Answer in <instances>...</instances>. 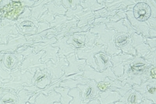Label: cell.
Segmentation results:
<instances>
[{
  "mask_svg": "<svg viewBox=\"0 0 156 104\" xmlns=\"http://www.w3.org/2000/svg\"><path fill=\"white\" fill-rule=\"evenodd\" d=\"M125 85H123L122 82L118 80H112L109 78H106L104 81L99 82L97 83V88L99 92H103L106 91L108 89L112 88H122Z\"/></svg>",
  "mask_w": 156,
  "mask_h": 104,
  "instance_id": "cell-22",
  "label": "cell"
},
{
  "mask_svg": "<svg viewBox=\"0 0 156 104\" xmlns=\"http://www.w3.org/2000/svg\"><path fill=\"white\" fill-rule=\"evenodd\" d=\"M148 77L149 79L156 80V73H155V65H151L148 69Z\"/></svg>",
  "mask_w": 156,
  "mask_h": 104,
  "instance_id": "cell-31",
  "label": "cell"
},
{
  "mask_svg": "<svg viewBox=\"0 0 156 104\" xmlns=\"http://www.w3.org/2000/svg\"><path fill=\"white\" fill-rule=\"evenodd\" d=\"M87 104H99V101H98V99H92V100L87 102Z\"/></svg>",
  "mask_w": 156,
  "mask_h": 104,
  "instance_id": "cell-33",
  "label": "cell"
},
{
  "mask_svg": "<svg viewBox=\"0 0 156 104\" xmlns=\"http://www.w3.org/2000/svg\"><path fill=\"white\" fill-rule=\"evenodd\" d=\"M132 88L140 92L144 99H149L156 103V80L147 79L140 85L132 86Z\"/></svg>",
  "mask_w": 156,
  "mask_h": 104,
  "instance_id": "cell-7",
  "label": "cell"
},
{
  "mask_svg": "<svg viewBox=\"0 0 156 104\" xmlns=\"http://www.w3.org/2000/svg\"><path fill=\"white\" fill-rule=\"evenodd\" d=\"M44 51H41L38 53L32 52L30 55L24 57L21 65L20 66V69L21 72H30L34 74L37 69H46V64L41 63V58L44 56Z\"/></svg>",
  "mask_w": 156,
  "mask_h": 104,
  "instance_id": "cell-3",
  "label": "cell"
},
{
  "mask_svg": "<svg viewBox=\"0 0 156 104\" xmlns=\"http://www.w3.org/2000/svg\"><path fill=\"white\" fill-rule=\"evenodd\" d=\"M144 39H145V41L147 42V44L149 46V48H151V51L155 50V46H156L155 37H152V38L144 37Z\"/></svg>",
  "mask_w": 156,
  "mask_h": 104,
  "instance_id": "cell-30",
  "label": "cell"
},
{
  "mask_svg": "<svg viewBox=\"0 0 156 104\" xmlns=\"http://www.w3.org/2000/svg\"><path fill=\"white\" fill-rule=\"evenodd\" d=\"M90 49L77 50L76 51V55L79 59H84L86 61V64L90 66L96 71H98L97 64L94 60V55L100 51H105V47L103 45H94L93 48H89ZM99 72V71H98Z\"/></svg>",
  "mask_w": 156,
  "mask_h": 104,
  "instance_id": "cell-5",
  "label": "cell"
},
{
  "mask_svg": "<svg viewBox=\"0 0 156 104\" xmlns=\"http://www.w3.org/2000/svg\"><path fill=\"white\" fill-rule=\"evenodd\" d=\"M115 47L120 48L122 54L136 56V50L132 46L131 36L128 33H117L114 40Z\"/></svg>",
  "mask_w": 156,
  "mask_h": 104,
  "instance_id": "cell-6",
  "label": "cell"
},
{
  "mask_svg": "<svg viewBox=\"0 0 156 104\" xmlns=\"http://www.w3.org/2000/svg\"><path fill=\"white\" fill-rule=\"evenodd\" d=\"M54 91L58 92V94H60V102L61 104H69L71 100L73 99V97L70 96L69 95V89L66 88V87H62L58 86L55 88Z\"/></svg>",
  "mask_w": 156,
  "mask_h": 104,
  "instance_id": "cell-26",
  "label": "cell"
},
{
  "mask_svg": "<svg viewBox=\"0 0 156 104\" xmlns=\"http://www.w3.org/2000/svg\"><path fill=\"white\" fill-rule=\"evenodd\" d=\"M53 104H61V103L59 102H54Z\"/></svg>",
  "mask_w": 156,
  "mask_h": 104,
  "instance_id": "cell-37",
  "label": "cell"
},
{
  "mask_svg": "<svg viewBox=\"0 0 156 104\" xmlns=\"http://www.w3.org/2000/svg\"><path fill=\"white\" fill-rule=\"evenodd\" d=\"M0 104H17V95L12 90L5 89L0 99Z\"/></svg>",
  "mask_w": 156,
  "mask_h": 104,
  "instance_id": "cell-25",
  "label": "cell"
},
{
  "mask_svg": "<svg viewBox=\"0 0 156 104\" xmlns=\"http://www.w3.org/2000/svg\"><path fill=\"white\" fill-rule=\"evenodd\" d=\"M151 104H156V103H151Z\"/></svg>",
  "mask_w": 156,
  "mask_h": 104,
  "instance_id": "cell-38",
  "label": "cell"
},
{
  "mask_svg": "<svg viewBox=\"0 0 156 104\" xmlns=\"http://www.w3.org/2000/svg\"><path fill=\"white\" fill-rule=\"evenodd\" d=\"M133 58V55H126V54H119V55H115L112 56V70L113 72L114 75L117 78L122 75L123 74V70H124L125 64L129 60Z\"/></svg>",
  "mask_w": 156,
  "mask_h": 104,
  "instance_id": "cell-13",
  "label": "cell"
},
{
  "mask_svg": "<svg viewBox=\"0 0 156 104\" xmlns=\"http://www.w3.org/2000/svg\"><path fill=\"white\" fill-rule=\"evenodd\" d=\"M131 39L132 46L136 50V53L137 54V56L144 58L151 51V48H149V46L146 43H144V37L142 35L134 33L131 35Z\"/></svg>",
  "mask_w": 156,
  "mask_h": 104,
  "instance_id": "cell-14",
  "label": "cell"
},
{
  "mask_svg": "<svg viewBox=\"0 0 156 104\" xmlns=\"http://www.w3.org/2000/svg\"><path fill=\"white\" fill-rule=\"evenodd\" d=\"M144 99V97L140 92L132 88L126 92L124 96H122L120 101H122L123 104H140Z\"/></svg>",
  "mask_w": 156,
  "mask_h": 104,
  "instance_id": "cell-18",
  "label": "cell"
},
{
  "mask_svg": "<svg viewBox=\"0 0 156 104\" xmlns=\"http://www.w3.org/2000/svg\"><path fill=\"white\" fill-rule=\"evenodd\" d=\"M69 95L73 97V99L71 100L69 104H85L82 100L81 96H80V91L77 87L70 89L69 91Z\"/></svg>",
  "mask_w": 156,
  "mask_h": 104,
  "instance_id": "cell-28",
  "label": "cell"
},
{
  "mask_svg": "<svg viewBox=\"0 0 156 104\" xmlns=\"http://www.w3.org/2000/svg\"><path fill=\"white\" fill-rule=\"evenodd\" d=\"M66 59L69 65L63 68L64 76H69L74 73L80 72L83 65H86V61L84 59H76V55L75 53L66 56Z\"/></svg>",
  "mask_w": 156,
  "mask_h": 104,
  "instance_id": "cell-12",
  "label": "cell"
},
{
  "mask_svg": "<svg viewBox=\"0 0 156 104\" xmlns=\"http://www.w3.org/2000/svg\"><path fill=\"white\" fill-rule=\"evenodd\" d=\"M27 43V40L23 35H19L17 37L9 40L7 44H0V53H12L16 50L18 46H22Z\"/></svg>",
  "mask_w": 156,
  "mask_h": 104,
  "instance_id": "cell-16",
  "label": "cell"
},
{
  "mask_svg": "<svg viewBox=\"0 0 156 104\" xmlns=\"http://www.w3.org/2000/svg\"><path fill=\"white\" fill-rule=\"evenodd\" d=\"M60 97V94H58L55 91H52L48 95H44L40 92L36 97L34 104H53L55 102H59ZM27 104L30 103L27 102Z\"/></svg>",
  "mask_w": 156,
  "mask_h": 104,
  "instance_id": "cell-19",
  "label": "cell"
},
{
  "mask_svg": "<svg viewBox=\"0 0 156 104\" xmlns=\"http://www.w3.org/2000/svg\"><path fill=\"white\" fill-rule=\"evenodd\" d=\"M51 82V77L49 71L47 69H37L32 79L31 84L30 86H24L23 89L33 93H40L43 89L50 86Z\"/></svg>",
  "mask_w": 156,
  "mask_h": 104,
  "instance_id": "cell-2",
  "label": "cell"
},
{
  "mask_svg": "<svg viewBox=\"0 0 156 104\" xmlns=\"http://www.w3.org/2000/svg\"><path fill=\"white\" fill-rule=\"evenodd\" d=\"M151 103H154V102H153L151 100H149V99H144V100H143V102H142L140 104H151Z\"/></svg>",
  "mask_w": 156,
  "mask_h": 104,
  "instance_id": "cell-32",
  "label": "cell"
},
{
  "mask_svg": "<svg viewBox=\"0 0 156 104\" xmlns=\"http://www.w3.org/2000/svg\"><path fill=\"white\" fill-rule=\"evenodd\" d=\"M87 37L85 35H83L81 34H73L71 37H68L67 44L73 45V48H77L78 50L85 49L86 47L87 46Z\"/></svg>",
  "mask_w": 156,
  "mask_h": 104,
  "instance_id": "cell-20",
  "label": "cell"
},
{
  "mask_svg": "<svg viewBox=\"0 0 156 104\" xmlns=\"http://www.w3.org/2000/svg\"><path fill=\"white\" fill-rule=\"evenodd\" d=\"M2 86H3V83H2V81H1V80H0V88H2Z\"/></svg>",
  "mask_w": 156,
  "mask_h": 104,
  "instance_id": "cell-36",
  "label": "cell"
},
{
  "mask_svg": "<svg viewBox=\"0 0 156 104\" xmlns=\"http://www.w3.org/2000/svg\"><path fill=\"white\" fill-rule=\"evenodd\" d=\"M83 72V74L82 77L86 78L87 79L94 80L96 83H98L99 82L104 81L106 78H109L112 80H117V77L114 75L113 72L112 70V68H108L105 71L100 72L98 71L94 70L93 68L89 66L88 65H84L82 68V70Z\"/></svg>",
  "mask_w": 156,
  "mask_h": 104,
  "instance_id": "cell-4",
  "label": "cell"
},
{
  "mask_svg": "<svg viewBox=\"0 0 156 104\" xmlns=\"http://www.w3.org/2000/svg\"><path fill=\"white\" fill-rule=\"evenodd\" d=\"M69 36H66L65 37L59 39L57 43H54L52 44V47L55 48V47H59L60 51L58 52V56H63V55H69L70 53H75V49L72 46H69L67 44V40Z\"/></svg>",
  "mask_w": 156,
  "mask_h": 104,
  "instance_id": "cell-21",
  "label": "cell"
},
{
  "mask_svg": "<svg viewBox=\"0 0 156 104\" xmlns=\"http://www.w3.org/2000/svg\"><path fill=\"white\" fill-rule=\"evenodd\" d=\"M90 79H87L86 78L80 77L77 79H68L64 80L60 82V86H59L62 87H66L69 88V89L73 88H76L78 85H84L89 82Z\"/></svg>",
  "mask_w": 156,
  "mask_h": 104,
  "instance_id": "cell-24",
  "label": "cell"
},
{
  "mask_svg": "<svg viewBox=\"0 0 156 104\" xmlns=\"http://www.w3.org/2000/svg\"><path fill=\"white\" fill-rule=\"evenodd\" d=\"M46 69L49 71L51 77V82H56L63 76L64 72L62 66L67 65V61L64 56H61V59H58V62L52 63L51 60L45 62Z\"/></svg>",
  "mask_w": 156,
  "mask_h": 104,
  "instance_id": "cell-10",
  "label": "cell"
},
{
  "mask_svg": "<svg viewBox=\"0 0 156 104\" xmlns=\"http://www.w3.org/2000/svg\"><path fill=\"white\" fill-rule=\"evenodd\" d=\"M151 12H152V9L151 6L145 2H137L133 6V9L132 10L133 18L140 23L148 20L151 16Z\"/></svg>",
  "mask_w": 156,
  "mask_h": 104,
  "instance_id": "cell-11",
  "label": "cell"
},
{
  "mask_svg": "<svg viewBox=\"0 0 156 104\" xmlns=\"http://www.w3.org/2000/svg\"><path fill=\"white\" fill-rule=\"evenodd\" d=\"M24 57L18 53H4L2 58V66L5 71L11 72L20 68Z\"/></svg>",
  "mask_w": 156,
  "mask_h": 104,
  "instance_id": "cell-9",
  "label": "cell"
},
{
  "mask_svg": "<svg viewBox=\"0 0 156 104\" xmlns=\"http://www.w3.org/2000/svg\"><path fill=\"white\" fill-rule=\"evenodd\" d=\"M121 96L115 91L111 89H107L103 92H100L99 96L98 98L99 104H113L114 102L121 100Z\"/></svg>",
  "mask_w": 156,
  "mask_h": 104,
  "instance_id": "cell-17",
  "label": "cell"
},
{
  "mask_svg": "<svg viewBox=\"0 0 156 104\" xmlns=\"http://www.w3.org/2000/svg\"><path fill=\"white\" fill-rule=\"evenodd\" d=\"M34 93L29 92L28 90L23 89L17 92V104H27L30 97Z\"/></svg>",
  "mask_w": 156,
  "mask_h": 104,
  "instance_id": "cell-27",
  "label": "cell"
},
{
  "mask_svg": "<svg viewBox=\"0 0 156 104\" xmlns=\"http://www.w3.org/2000/svg\"><path fill=\"white\" fill-rule=\"evenodd\" d=\"M34 74L30 72H21L20 68L11 72V80L3 84L2 88L5 89L12 90L17 93L20 90L23 89L25 85L30 86Z\"/></svg>",
  "mask_w": 156,
  "mask_h": 104,
  "instance_id": "cell-1",
  "label": "cell"
},
{
  "mask_svg": "<svg viewBox=\"0 0 156 104\" xmlns=\"http://www.w3.org/2000/svg\"><path fill=\"white\" fill-rule=\"evenodd\" d=\"M16 24L18 26V29L25 34H34L36 32V27H34V23L27 17H24L23 19H20V21L18 22Z\"/></svg>",
  "mask_w": 156,
  "mask_h": 104,
  "instance_id": "cell-23",
  "label": "cell"
},
{
  "mask_svg": "<svg viewBox=\"0 0 156 104\" xmlns=\"http://www.w3.org/2000/svg\"><path fill=\"white\" fill-rule=\"evenodd\" d=\"M113 104H123V102H122V101H118V102H114Z\"/></svg>",
  "mask_w": 156,
  "mask_h": 104,
  "instance_id": "cell-35",
  "label": "cell"
},
{
  "mask_svg": "<svg viewBox=\"0 0 156 104\" xmlns=\"http://www.w3.org/2000/svg\"><path fill=\"white\" fill-rule=\"evenodd\" d=\"M94 60L97 64L98 71L102 72L108 68L112 67V56L105 52V51H100L94 55Z\"/></svg>",
  "mask_w": 156,
  "mask_h": 104,
  "instance_id": "cell-15",
  "label": "cell"
},
{
  "mask_svg": "<svg viewBox=\"0 0 156 104\" xmlns=\"http://www.w3.org/2000/svg\"><path fill=\"white\" fill-rule=\"evenodd\" d=\"M5 89L3 88H0V99H1V98H2V95H3L4 92H5Z\"/></svg>",
  "mask_w": 156,
  "mask_h": 104,
  "instance_id": "cell-34",
  "label": "cell"
},
{
  "mask_svg": "<svg viewBox=\"0 0 156 104\" xmlns=\"http://www.w3.org/2000/svg\"><path fill=\"white\" fill-rule=\"evenodd\" d=\"M78 89L80 91V96L85 104L92 99H98L99 96V91L97 88V83L94 80H90L88 83L84 85H78Z\"/></svg>",
  "mask_w": 156,
  "mask_h": 104,
  "instance_id": "cell-8",
  "label": "cell"
},
{
  "mask_svg": "<svg viewBox=\"0 0 156 104\" xmlns=\"http://www.w3.org/2000/svg\"><path fill=\"white\" fill-rule=\"evenodd\" d=\"M11 72L5 71L2 66V61L0 60V80L3 84L11 80Z\"/></svg>",
  "mask_w": 156,
  "mask_h": 104,
  "instance_id": "cell-29",
  "label": "cell"
}]
</instances>
